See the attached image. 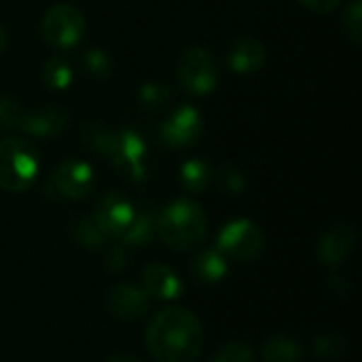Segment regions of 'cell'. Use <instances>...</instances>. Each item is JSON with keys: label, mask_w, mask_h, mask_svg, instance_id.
Here are the masks:
<instances>
[{"label": "cell", "mask_w": 362, "mask_h": 362, "mask_svg": "<svg viewBox=\"0 0 362 362\" xmlns=\"http://www.w3.org/2000/svg\"><path fill=\"white\" fill-rule=\"evenodd\" d=\"M146 348L157 362L197 361L204 348V327L191 310L165 308L146 327Z\"/></svg>", "instance_id": "obj_1"}, {"label": "cell", "mask_w": 362, "mask_h": 362, "mask_svg": "<svg viewBox=\"0 0 362 362\" xmlns=\"http://www.w3.org/2000/svg\"><path fill=\"white\" fill-rule=\"evenodd\" d=\"M155 231L168 248L176 252H187L204 242L208 231V218L197 202L180 197L170 202L161 210L155 223Z\"/></svg>", "instance_id": "obj_2"}, {"label": "cell", "mask_w": 362, "mask_h": 362, "mask_svg": "<svg viewBox=\"0 0 362 362\" xmlns=\"http://www.w3.org/2000/svg\"><path fill=\"white\" fill-rule=\"evenodd\" d=\"M40 168L36 146L17 136L0 140V189L21 193L32 187Z\"/></svg>", "instance_id": "obj_3"}, {"label": "cell", "mask_w": 362, "mask_h": 362, "mask_svg": "<svg viewBox=\"0 0 362 362\" xmlns=\"http://www.w3.org/2000/svg\"><path fill=\"white\" fill-rule=\"evenodd\" d=\"M176 81L180 89L191 95H208L214 91L218 83V68L212 53L199 45L185 49L176 64Z\"/></svg>", "instance_id": "obj_4"}, {"label": "cell", "mask_w": 362, "mask_h": 362, "mask_svg": "<svg viewBox=\"0 0 362 362\" xmlns=\"http://www.w3.org/2000/svg\"><path fill=\"white\" fill-rule=\"evenodd\" d=\"M85 28L87 23L81 8L68 2H59L45 13L40 23V34L51 47L59 51H68L83 40Z\"/></svg>", "instance_id": "obj_5"}, {"label": "cell", "mask_w": 362, "mask_h": 362, "mask_svg": "<svg viewBox=\"0 0 362 362\" xmlns=\"http://www.w3.org/2000/svg\"><path fill=\"white\" fill-rule=\"evenodd\" d=\"M265 235L263 231L248 218H235L227 223L216 240V250L225 259H233L240 263H250L263 255Z\"/></svg>", "instance_id": "obj_6"}, {"label": "cell", "mask_w": 362, "mask_h": 362, "mask_svg": "<svg viewBox=\"0 0 362 362\" xmlns=\"http://www.w3.org/2000/svg\"><path fill=\"white\" fill-rule=\"evenodd\" d=\"M93 189V170L81 159L62 161L47 180V193L59 199H85Z\"/></svg>", "instance_id": "obj_7"}, {"label": "cell", "mask_w": 362, "mask_h": 362, "mask_svg": "<svg viewBox=\"0 0 362 362\" xmlns=\"http://www.w3.org/2000/svg\"><path fill=\"white\" fill-rule=\"evenodd\" d=\"M204 132V119L197 108L180 106L176 108L159 127L161 140L172 148H187L199 140Z\"/></svg>", "instance_id": "obj_8"}, {"label": "cell", "mask_w": 362, "mask_h": 362, "mask_svg": "<svg viewBox=\"0 0 362 362\" xmlns=\"http://www.w3.org/2000/svg\"><path fill=\"white\" fill-rule=\"evenodd\" d=\"M91 216L95 218V223L102 227V231L108 238H123V233L127 231V227L132 225L136 216V208L125 195L108 193L98 202Z\"/></svg>", "instance_id": "obj_9"}, {"label": "cell", "mask_w": 362, "mask_h": 362, "mask_svg": "<svg viewBox=\"0 0 362 362\" xmlns=\"http://www.w3.org/2000/svg\"><path fill=\"white\" fill-rule=\"evenodd\" d=\"M110 161L129 178L142 180L146 176V144L140 140L136 132L123 129L117 136V144L110 155Z\"/></svg>", "instance_id": "obj_10"}, {"label": "cell", "mask_w": 362, "mask_h": 362, "mask_svg": "<svg viewBox=\"0 0 362 362\" xmlns=\"http://www.w3.org/2000/svg\"><path fill=\"white\" fill-rule=\"evenodd\" d=\"M151 308V297L146 291L134 284H115L106 293V310L119 320H138Z\"/></svg>", "instance_id": "obj_11"}, {"label": "cell", "mask_w": 362, "mask_h": 362, "mask_svg": "<svg viewBox=\"0 0 362 362\" xmlns=\"http://www.w3.org/2000/svg\"><path fill=\"white\" fill-rule=\"evenodd\" d=\"M358 242L356 229L350 225H335L329 231H325V235L318 242V259L327 265V267H339L344 265L350 255L354 252Z\"/></svg>", "instance_id": "obj_12"}, {"label": "cell", "mask_w": 362, "mask_h": 362, "mask_svg": "<svg viewBox=\"0 0 362 362\" xmlns=\"http://www.w3.org/2000/svg\"><path fill=\"white\" fill-rule=\"evenodd\" d=\"M68 125V112L55 106H45V108H36L32 112H23L19 115L17 121V129L36 138H55L59 134H64Z\"/></svg>", "instance_id": "obj_13"}, {"label": "cell", "mask_w": 362, "mask_h": 362, "mask_svg": "<svg viewBox=\"0 0 362 362\" xmlns=\"http://www.w3.org/2000/svg\"><path fill=\"white\" fill-rule=\"evenodd\" d=\"M265 47L252 36L238 38L227 51V64L235 74H250L265 66Z\"/></svg>", "instance_id": "obj_14"}, {"label": "cell", "mask_w": 362, "mask_h": 362, "mask_svg": "<svg viewBox=\"0 0 362 362\" xmlns=\"http://www.w3.org/2000/svg\"><path fill=\"white\" fill-rule=\"evenodd\" d=\"M142 284L148 297L161 301H172L182 293L180 278L165 263H148L142 269Z\"/></svg>", "instance_id": "obj_15"}, {"label": "cell", "mask_w": 362, "mask_h": 362, "mask_svg": "<svg viewBox=\"0 0 362 362\" xmlns=\"http://www.w3.org/2000/svg\"><path fill=\"white\" fill-rule=\"evenodd\" d=\"M229 267H227V259L214 248V250H202L193 257L191 265H189V274L193 276V280H197L199 284H216L227 276Z\"/></svg>", "instance_id": "obj_16"}, {"label": "cell", "mask_w": 362, "mask_h": 362, "mask_svg": "<svg viewBox=\"0 0 362 362\" xmlns=\"http://www.w3.org/2000/svg\"><path fill=\"white\" fill-rule=\"evenodd\" d=\"M210 165L202 159H189L180 168V185L189 193H202L210 185Z\"/></svg>", "instance_id": "obj_17"}, {"label": "cell", "mask_w": 362, "mask_h": 362, "mask_svg": "<svg viewBox=\"0 0 362 362\" xmlns=\"http://www.w3.org/2000/svg\"><path fill=\"white\" fill-rule=\"evenodd\" d=\"M155 223H157V216H153L151 212H136L132 225L127 227V231L123 233L121 240L127 246H146L153 240V235L157 233Z\"/></svg>", "instance_id": "obj_18"}, {"label": "cell", "mask_w": 362, "mask_h": 362, "mask_svg": "<svg viewBox=\"0 0 362 362\" xmlns=\"http://www.w3.org/2000/svg\"><path fill=\"white\" fill-rule=\"evenodd\" d=\"M265 362H299L301 361V348L297 341L288 337H274L263 346L261 352Z\"/></svg>", "instance_id": "obj_19"}, {"label": "cell", "mask_w": 362, "mask_h": 362, "mask_svg": "<svg viewBox=\"0 0 362 362\" xmlns=\"http://www.w3.org/2000/svg\"><path fill=\"white\" fill-rule=\"evenodd\" d=\"M72 76L74 72L64 57H49L42 66V81L49 89H68Z\"/></svg>", "instance_id": "obj_20"}, {"label": "cell", "mask_w": 362, "mask_h": 362, "mask_svg": "<svg viewBox=\"0 0 362 362\" xmlns=\"http://www.w3.org/2000/svg\"><path fill=\"white\" fill-rule=\"evenodd\" d=\"M74 238L85 248H98L108 240V235L102 231V227L95 223L93 216H85L74 225Z\"/></svg>", "instance_id": "obj_21"}, {"label": "cell", "mask_w": 362, "mask_h": 362, "mask_svg": "<svg viewBox=\"0 0 362 362\" xmlns=\"http://www.w3.org/2000/svg\"><path fill=\"white\" fill-rule=\"evenodd\" d=\"M81 68H85L87 74L95 78H104L112 72V62L106 51L102 49H87L81 55Z\"/></svg>", "instance_id": "obj_22"}, {"label": "cell", "mask_w": 362, "mask_h": 362, "mask_svg": "<svg viewBox=\"0 0 362 362\" xmlns=\"http://www.w3.org/2000/svg\"><path fill=\"white\" fill-rule=\"evenodd\" d=\"M314 350H316V354H318L322 361L337 362L346 356L348 344H346L344 337H339V335H322V337L316 339Z\"/></svg>", "instance_id": "obj_23"}, {"label": "cell", "mask_w": 362, "mask_h": 362, "mask_svg": "<svg viewBox=\"0 0 362 362\" xmlns=\"http://www.w3.org/2000/svg\"><path fill=\"white\" fill-rule=\"evenodd\" d=\"M344 32L352 42H361V32H362V6L361 0H352L346 6L344 19H341Z\"/></svg>", "instance_id": "obj_24"}, {"label": "cell", "mask_w": 362, "mask_h": 362, "mask_svg": "<svg viewBox=\"0 0 362 362\" xmlns=\"http://www.w3.org/2000/svg\"><path fill=\"white\" fill-rule=\"evenodd\" d=\"M210 362H255V352L250 346L233 341V344L223 346Z\"/></svg>", "instance_id": "obj_25"}, {"label": "cell", "mask_w": 362, "mask_h": 362, "mask_svg": "<svg viewBox=\"0 0 362 362\" xmlns=\"http://www.w3.org/2000/svg\"><path fill=\"white\" fill-rule=\"evenodd\" d=\"M21 115V106L15 98L8 95H0V129L2 132H11L17 129V121Z\"/></svg>", "instance_id": "obj_26"}, {"label": "cell", "mask_w": 362, "mask_h": 362, "mask_svg": "<svg viewBox=\"0 0 362 362\" xmlns=\"http://www.w3.org/2000/svg\"><path fill=\"white\" fill-rule=\"evenodd\" d=\"M140 102L144 106H161L170 98V89L163 83H146L140 87Z\"/></svg>", "instance_id": "obj_27"}, {"label": "cell", "mask_w": 362, "mask_h": 362, "mask_svg": "<svg viewBox=\"0 0 362 362\" xmlns=\"http://www.w3.org/2000/svg\"><path fill=\"white\" fill-rule=\"evenodd\" d=\"M221 185L229 191V193H240V191H244V187H246V180H244V176L235 170V168H223V172H221Z\"/></svg>", "instance_id": "obj_28"}, {"label": "cell", "mask_w": 362, "mask_h": 362, "mask_svg": "<svg viewBox=\"0 0 362 362\" xmlns=\"http://www.w3.org/2000/svg\"><path fill=\"white\" fill-rule=\"evenodd\" d=\"M303 6H308L310 11H314V13H320V15H325V13H331V11H335L339 4H341V0H299Z\"/></svg>", "instance_id": "obj_29"}, {"label": "cell", "mask_w": 362, "mask_h": 362, "mask_svg": "<svg viewBox=\"0 0 362 362\" xmlns=\"http://www.w3.org/2000/svg\"><path fill=\"white\" fill-rule=\"evenodd\" d=\"M106 362H140L138 358H134V356H112V358H108Z\"/></svg>", "instance_id": "obj_30"}, {"label": "cell", "mask_w": 362, "mask_h": 362, "mask_svg": "<svg viewBox=\"0 0 362 362\" xmlns=\"http://www.w3.org/2000/svg\"><path fill=\"white\" fill-rule=\"evenodd\" d=\"M4 45H6V36H4V30H2V25H0V51L4 49Z\"/></svg>", "instance_id": "obj_31"}]
</instances>
